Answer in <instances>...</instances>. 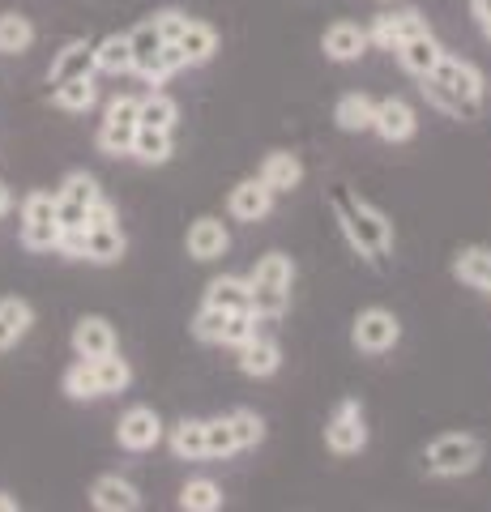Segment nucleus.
<instances>
[{
    "instance_id": "obj_1",
    "label": "nucleus",
    "mask_w": 491,
    "mask_h": 512,
    "mask_svg": "<svg viewBox=\"0 0 491 512\" xmlns=\"http://www.w3.org/2000/svg\"><path fill=\"white\" fill-rule=\"evenodd\" d=\"M334 210H338V222L346 239H351V248L359 256H368V261H380L389 248H393V222L368 205L363 197H355L351 188H334Z\"/></svg>"
},
{
    "instance_id": "obj_2",
    "label": "nucleus",
    "mask_w": 491,
    "mask_h": 512,
    "mask_svg": "<svg viewBox=\"0 0 491 512\" xmlns=\"http://www.w3.org/2000/svg\"><path fill=\"white\" fill-rule=\"evenodd\" d=\"M291 282H295V261L287 252H265L257 269L248 274V295L257 320H278L291 308Z\"/></svg>"
},
{
    "instance_id": "obj_3",
    "label": "nucleus",
    "mask_w": 491,
    "mask_h": 512,
    "mask_svg": "<svg viewBox=\"0 0 491 512\" xmlns=\"http://www.w3.org/2000/svg\"><path fill=\"white\" fill-rule=\"evenodd\" d=\"M483 461V440L479 436H466V431H449V436H440L427 444L423 453V466L427 474L436 478H462V474H474Z\"/></svg>"
},
{
    "instance_id": "obj_4",
    "label": "nucleus",
    "mask_w": 491,
    "mask_h": 512,
    "mask_svg": "<svg viewBox=\"0 0 491 512\" xmlns=\"http://www.w3.org/2000/svg\"><path fill=\"white\" fill-rule=\"evenodd\" d=\"M398 338H402V320L389 308H363L355 316L351 342H355V350H363V355H385V350L398 346Z\"/></svg>"
},
{
    "instance_id": "obj_5",
    "label": "nucleus",
    "mask_w": 491,
    "mask_h": 512,
    "mask_svg": "<svg viewBox=\"0 0 491 512\" xmlns=\"http://www.w3.org/2000/svg\"><path fill=\"white\" fill-rule=\"evenodd\" d=\"M363 444H368L363 406L355 402V397H346V402H338L334 419H329V427H325V448L334 457H355V453H363Z\"/></svg>"
},
{
    "instance_id": "obj_6",
    "label": "nucleus",
    "mask_w": 491,
    "mask_h": 512,
    "mask_svg": "<svg viewBox=\"0 0 491 512\" xmlns=\"http://www.w3.org/2000/svg\"><path fill=\"white\" fill-rule=\"evenodd\" d=\"M56 239H60L56 197H47V192H30L26 197V218H22V244L35 248V252H47V248H56Z\"/></svg>"
},
{
    "instance_id": "obj_7",
    "label": "nucleus",
    "mask_w": 491,
    "mask_h": 512,
    "mask_svg": "<svg viewBox=\"0 0 491 512\" xmlns=\"http://www.w3.org/2000/svg\"><path fill=\"white\" fill-rule=\"evenodd\" d=\"M133 133H137V99L120 94L107 107V120L99 128V150L103 154H129L133 150Z\"/></svg>"
},
{
    "instance_id": "obj_8",
    "label": "nucleus",
    "mask_w": 491,
    "mask_h": 512,
    "mask_svg": "<svg viewBox=\"0 0 491 512\" xmlns=\"http://www.w3.org/2000/svg\"><path fill=\"white\" fill-rule=\"evenodd\" d=\"M432 77H440L457 99L470 103V107H483V94H487V82H483V73H479V64H470V60H457V56H440V64L432 69Z\"/></svg>"
},
{
    "instance_id": "obj_9",
    "label": "nucleus",
    "mask_w": 491,
    "mask_h": 512,
    "mask_svg": "<svg viewBox=\"0 0 491 512\" xmlns=\"http://www.w3.org/2000/svg\"><path fill=\"white\" fill-rule=\"evenodd\" d=\"M423 30H427V18H423L419 9H402V13H380V18L372 22V30H368V43L385 47V52H398V47H402L406 39L423 35Z\"/></svg>"
},
{
    "instance_id": "obj_10",
    "label": "nucleus",
    "mask_w": 491,
    "mask_h": 512,
    "mask_svg": "<svg viewBox=\"0 0 491 512\" xmlns=\"http://www.w3.org/2000/svg\"><path fill=\"white\" fill-rule=\"evenodd\" d=\"M372 133H380L389 146H402V141H410V137L419 133L415 107H410L406 99H380L376 103V116H372Z\"/></svg>"
},
{
    "instance_id": "obj_11",
    "label": "nucleus",
    "mask_w": 491,
    "mask_h": 512,
    "mask_svg": "<svg viewBox=\"0 0 491 512\" xmlns=\"http://www.w3.org/2000/svg\"><path fill=\"white\" fill-rule=\"evenodd\" d=\"M274 197H278V192L269 188L261 175H252V180H240L231 188L227 210H231V218H240V222H261L269 210H274Z\"/></svg>"
},
{
    "instance_id": "obj_12",
    "label": "nucleus",
    "mask_w": 491,
    "mask_h": 512,
    "mask_svg": "<svg viewBox=\"0 0 491 512\" xmlns=\"http://www.w3.org/2000/svg\"><path fill=\"white\" fill-rule=\"evenodd\" d=\"M116 436H120L124 448H133V453H146V448H154L158 440H163V419H158L150 406H133V410L120 419Z\"/></svg>"
},
{
    "instance_id": "obj_13",
    "label": "nucleus",
    "mask_w": 491,
    "mask_h": 512,
    "mask_svg": "<svg viewBox=\"0 0 491 512\" xmlns=\"http://www.w3.org/2000/svg\"><path fill=\"white\" fill-rule=\"evenodd\" d=\"M321 52L329 60H338V64H351V60H359L363 52H368V30L355 26V22H334L321 35Z\"/></svg>"
},
{
    "instance_id": "obj_14",
    "label": "nucleus",
    "mask_w": 491,
    "mask_h": 512,
    "mask_svg": "<svg viewBox=\"0 0 491 512\" xmlns=\"http://www.w3.org/2000/svg\"><path fill=\"white\" fill-rule=\"evenodd\" d=\"M73 350H77V359H103V355H112V350H116L112 325H107L103 316H82V320H77V329H73Z\"/></svg>"
},
{
    "instance_id": "obj_15",
    "label": "nucleus",
    "mask_w": 491,
    "mask_h": 512,
    "mask_svg": "<svg viewBox=\"0 0 491 512\" xmlns=\"http://www.w3.org/2000/svg\"><path fill=\"white\" fill-rule=\"evenodd\" d=\"M231 248V235L218 218H197L193 227H188V256L193 261H218Z\"/></svg>"
},
{
    "instance_id": "obj_16",
    "label": "nucleus",
    "mask_w": 491,
    "mask_h": 512,
    "mask_svg": "<svg viewBox=\"0 0 491 512\" xmlns=\"http://www.w3.org/2000/svg\"><path fill=\"white\" fill-rule=\"evenodd\" d=\"M90 504L99 512H133V508H141V495L133 483H124L120 474H103L99 483L90 487Z\"/></svg>"
},
{
    "instance_id": "obj_17",
    "label": "nucleus",
    "mask_w": 491,
    "mask_h": 512,
    "mask_svg": "<svg viewBox=\"0 0 491 512\" xmlns=\"http://www.w3.org/2000/svg\"><path fill=\"white\" fill-rule=\"evenodd\" d=\"M282 367V350H278V342L274 338H248L244 346H240V372L244 376H252V380H265V376H274Z\"/></svg>"
},
{
    "instance_id": "obj_18",
    "label": "nucleus",
    "mask_w": 491,
    "mask_h": 512,
    "mask_svg": "<svg viewBox=\"0 0 491 512\" xmlns=\"http://www.w3.org/2000/svg\"><path fill=\"white\" fill-rule=\"evenodd\" d=\"M440 56H445V47L436 43V35L432 30H423V35H415V39H406L402 47H398V60H402V69L406 73H415V77H427L440 64Z\"/></svg>"
},
{
    "instance_id": "obj_19",
    "label": "nucleus",
    "mask_w": 491,
    "mask_h": 512,
    "mask_svg": "<svg viewBox=\"0 0 491 512\" xmlns=\"http://www.w3.org/2000/svg\"><path fill=\"white\" fill-rule=\"evenodd\" d=\"M453 278L491 299V248H462L453 256Z\"/></svg>"
},
{
    "instance_id": "obj_20",
    "label": "nucleus",
    "mask_w": 491,
    "mask_h": 512,
    "mask_svg": "<svg viewBox=\"0 0 491 512\" xmlns=\"http://www.w3.org/2000/svg\"><path fill=\"white\" fill-rule=\"evenodd\" d=\"M176 47L184 52L188 64H205V60H214V52H218V30L210 22L188 18L184 30H180V39H176Z\"/></svg>"
},
{
    "instance_id": "obj_21",
    "label": "nucleus",
    "mask_w": 491,
    "mask_h": 512,
    "mask_svg": "<svg viewBox=\"0 0 491 512\" xmlns=\"http://www.w3.org/2000/svg\"><path fill=\"white\" fill-rule=\"evenodd\" d=\"M261 180L274 192H291L304 184V163H299L291 150H274V154H265V163H261Z\"/></svg>"
},
{
    "instance_id": "obj_22",
    "label": "nucleus",
    "mask_w": 491,
    "mask_h": 512,
    "mask_svg": "<svg viewBox=\"0 0 491 512\" xmlns=\"http://www.w3.org/2000/svg\"><path fill=\"white\" fill-rule=\"evenodd\" d=\"M94 73V47L86 43V39H73V43H65L60 47V56L52 60V86L56 82H69V77H90Z\"/></svg>"
},
{
    "instance_id": "obj_23",
    "label": "nucleus",
    "mask_w": 491,
    "mask_h": 512,
    "mask_svg": "<svg viewBox=\"0 0 491 512\" xmlns=\"http://www.w3.org/2000/svg\"><path fill=\"white\" fill-rule=\"evenodd\" d=\"M372 116H376V99H368L363 90L342 94L338 107H334V120H338L342 133H368V128H372Z\"/></svg>"
},
{
    "instance_id": "obj_24",
    "label": "nucleus",
    "mask_w": 491,
    "mask_h": 512,
    "mask_svg": "<svg viewBox=\"0 0 491 512\" xmlns=\"http://www.w3.org/2000/svg\"><path fill=\"white\" fill-rule=\"evenodd\" d=\"M205 303L210 308H223V312H244L252 308V295H248V278H235V274H223L205 286Z\"/></svg>"
},
{
    "instance_id": "obj_25",
    "label": "nucleus",
    "mask_w": 491,
    "mask_h": 512,
    "mask_svg": "<svg viewBox=\"0 0 491 512\" xmlns=\"http://www.w3.org/2000/svg\"><path fill=\"white\" fill-rule=\"evenodd\" d=\"M419 82H423V86H419V90H423V99L432 103V107H440L445 116H453V120H479V116H483V107L462 103V99H457V94H453L445 82H440V77L427 73V77H419Z\"/></svg>"
},
{
    "instance_id": "obj_26",
    "label": "nucleus",
    "mask_w": 491,
    "mask_h": 512,
    "mask_svg": "<svg viewBox=\"0 0 491 512\" xmlns=\"http://www.w3.org/2000/svg\"><path fill=\"white\" fill-rule=\"evenodd\" d=\"M171 453L180 461H201L205 457V419H180L171 427Z\"/></svg>"
},
{
    "instance_id": "obj_27",
    "label": "nucleus",
    "mask_w": 491,
    "mask_h": 512,
    "mask_svg": "<svg viewBox=\"0 0 491 512\" xmlns=\"http://www.w3.org/2000/svg\"><path fill=\"white\" fill-rule=\"evenodd\" d=\"M129 154L141 158V163H150V167L167 163V158H171V133H167V128H141V124H137L133 150H129Z\"/></svg>"
},
{
    "instance_id": "obj_28",
    "label": "nucleus",
    "mask_w": 491,
    "mask_h": 512,
    "mask_svg": "<svg viewBox=\"0 0 491 512\" xmlns=\"http://www.w3.org/2000/svg\"><path fill=\"white\" fill-rule=\"evenodd\" d=\"M124 256V235L120 227H86V261L112 265Z\"/></svg>"
},
{
    "instance_id": "obj_29",
    "label": "nucleus",
    "mask_w": 491,
    "mask_h": 512,
    "mask_svg": "<svg viewBox=\"0 0 491 512\" xmlns=\"http://www.w3.org/2000/svg\"><path fill=\"white\" fill-rule=\"evenodd\" d=\"M94 69L99 73H133V47L129 35H112L94 47Z\"/></svg>"
},
{
    "instance_id": "obj_30",
    "label": "nucleus",
    "mask_w": 491,
    "mask_h": 512,
    "mask_svg": "<svg viewBox=\"0 0 491 512\" xmlns=\"http://www.w3.org/2000/svg\"><path fill=\"white\" fill-rule=\"evenodd\" d=\"M180 120V107L176 99H167V94H150V99H137V124L141 128H176Z\"/></svg>"
},
{
    "instance_id": "obj_31",
    "label": "nucleus",
    "mask_w": 491,
    "mask_h": 512,
    "mask_svg": "<svg viewBox=\"0 0 491 512\" xmlns=\"http://www.w3.org/2000/svg\"><path fill=\"white\" fill-rule=\"evenodd\" d=\"M30 320H35V312H30L26 299H0V346L18 342L30 329Z\"/></svg>"
},
{
    "instance_id": "obj_32",
    "label": "nucleus",
    "mask_w": 491,
    "mask_h": 512,
    "mask_svg": "<svg viewBox=\"0 0 491 512\" xmlns=\"http://www.w3.org/2000/svg\"><path fill=\"white\" fill-rule=\"evenodd\" d=\"M180 508L184 512H218L223 508V487L210 483V478H193L180 491Z\"/></svg>"
},
{
    "instance_id": "obj_33",
    "label": "nucleus",
    "mask_w": 491,
    "mask_h": 512,
    "mask_svg": "<svg viewBox=\"0 0 491 512\" xmlns=\"http://www.w3.org/2000/svg\"><path fill=\"white\" fill-rule=\"evenodd\" d=\"M94 99H99V90H94L90 77H69V82L52 86V103L65 107V111H86Z\"/></svg>"
},
{
    "instance_id": "obj_34",
    "label": "nucleus",
    "mask_w": 491,
    "mask_h": 512,
    "mask_svg": "<svg viewBox=\"0 0 491 512\" xmlns=\"http://www.w3.org/2000/svg\"><path fill=\"white\" fill-rule=\"evenodd\" d=\"M30 43H35V26H30L22 13H0V52L18 56Z\"/></svg>"
},
{
    "instance_id": "obj_35",
    "label": "nucleus",
    "mask_w": 491,
    "mask_h": 512,
    "mask_svg": "<svg viewBox=\"0 0 491 512\" xmlns=\"http://www.w3.org/2000/svg\"><path fill=\"white\" fill-rule=\"evenodd\" d=\"M129 47H133V73L141 77L154 64L158 56V47H163V35H158V26L154 22H141L133 35H129Z\"/></svg>"
},
{
    "instance_id": "obj_36",
    "label": "nucleus",
    "mask_w": 491,
    "mask_h": 512,
    "mask_svg": "<svg viewBox=\"0 0 491 512\" xmlns=\"http://www.w3.org/2000/svg\"><path fill=\"white\" fill-rule=\"evenodd\" d=\"M90 363H94V376H99V389L103 393H124V389H129L133 367L124 363L116 350H112V355H103V359H90Z\"/></svg>"
},
{
    "instance_id": "obj_37",
    "label": "nucleus",
    "mask_w": 491,
    "mask_h": 512,
    "mask_svg": "<svg viewBox=\"0 0 491 512\" xmlns=\"http://www.w3.org/2000/svg\"><path fill=\"white\" fill-rule=\"evenodd\" d=\"M227 423H231V436H235V448H257L265 440V423H261V414H252V410H231L227 414Z\"/></svg>"
},
{
    "instance_id": "obj_38",
    "label": "nucleus",
    "mask_w": 491,
    "mask_h": 512,
    "mask_svg": "<svg viewBox=\"0 0 491 512\" xmlns=\"http://www.w3.org/2000/svg\"><path fill=\"white\" fill-rule=\"evenodd\" d=\"M65 393H69V397H77V402H86V397H103L99 376H94V363H90V359L73 363L69 372H65Z\"/></svg>"
},
{
    "instance_id": "obj_39",
    "label": "nucleus",
    "mask_w": 491,
    "mask_h": 512,
    "mask_svg": "<svg viewBox=\"0 0 491 512\" xmlns=\"http://www.w3.org/2000/svg\"><path fill=\"white\" fill-rule=\"evenodd\" d=\"M248 338H257V312H252V308L231 312L227 325H223V342H218V346H235V350H240Z\"/></svg>"
},
{
    "instance_id": "obj_40",
    "label": "nucleus",
    "mask_w": 491,
    "mask_h": 512,
    "mask_svg": "<svg viewBox=\"0 0 491 512\" xmlns=\"http://www.w3.org/2000/svg\"><path fill=\"white\" fill-rule=\"evenodd\" d=\"M231 453H240V448H235L227 414H223V419H210V423H205V457H231Z\"/></svg>"
},
{
    "instance_id": "obj_41",
    "label": "nucleus",
    "mask_w": 491,
    "mask_h": 512,
    "mask_svg": "<svg viewBox=\"0 0 491 512\" xmlns=\"http://www.w3.org/2000/svg\"><path fill=\"white\" fill-rule=\"evenodd\" d=\"M227 316H231V312L210 308V303H205V308L193 316V338H197V342H223V325H227Z\"/></svg>"
},
{
    "instance_id": "obj_42",
    "label": "nucleus",
    "mask_w": 491,
    "mask_h": 512,
    "mask_svg": "<svg viewBox=\"0 0 491 512\" xmlns=\"http://www.w3.org/2000/svg\"><path fill=\"white\" fill-rule=\"evenodd\" d=\"M56 197L77 201V205H90V201H99L103 192H99V184H94V175H86V171H73V175H65V184H60Z\"/></svg>"
},
{
    "instance_id": "obj_43",
    "label": "nucleus",
    "mask_w": 491,
    "mask_h": 512,
    "mask_svg": "<svg viewBox=\"0 0 491 512\" xmlns=\"http://www.w3.org/2000/svg\"><path fill=\"white\" fill-rule=\"evenodd\" d=\"M56 222H60V231H82L86 227V205L56 197Z\"/></svg>"
},
{
    "instance_id": "obj_44",
    "label": "nucleus",
    "mask_w": 491,
    "mask_h": 512,
    "mask_svg": "<svg viewBox=\"0 0 491 512\" xmlns=\"http://www.w3.org/2000/svg\"><path fill=\"white\" fill-rule=\"evenodd\" d=\"M158 73H163V82H167V77L171 73H180V69H188V60H184V52H180V47L176 43H163V47H158Z\"/></svg>"
},
{
    "instance_id": "obj_45",
    "label": "nucleus",
    "mask_w": 491,
    "mask_h": 512,
    "mask_svg": "<svg viewBox=\"0 0 491 512\" xmlns=\"http://www.w3.org/2000/svg\"><path fill=\"white\" fill-rule=\"evenodd\" d=\"M184 13L180 9H163V13H158V18H154V26H158V35H163V43H176L180 39V30H184Z\"/></svg>"
},
{
    "instance_id": "obj_46",
    "label": "nucleus",
    "mask_w": 491,
    "mask_h": 512,
    "mask_svg": "<svg viewBox=\"0 0 491 512\" xmlns=\"http://www.w3.org/2000/svg\"><path fill=\"white\" fill-rule=\"evenodd\" d=\"M86 227H116V205L112 201H90L86 205Z\"/></svg>"
},
{
    "instance_id": "obj_47",
    "label": "nucleus",
    "mask_w": 491,
    "mask_h": 512,
    "mask_svg": "<svg viewBox=\"0 0 491 512\" xmlns=\"http://www.w3.org/2000/svg\"><path fill=\"white\" fill-rule=\"evenodd\" d=\"M56 248L65 252V256H73V261H82V256H86V227L82 231H60Z\"/></svg>"
},
{
    "instance_id": "obj_48",
    "label": "nucleus",
    "mask_w": 491,
    "mask_h": 512,
    "mask_svg": "<svg viewBox=\"0 0 491 512\" xmlns=\"http://www.w3.org/2000/svg\"><path fill=\"white\" fill-rule=\"evenodd\" d=\"M470 18L479 26H487L491 22V0H470Z\"/></svg>"
},
{
    "instance_id": "obj_49",
    "label": "nucleus",
    "mask_w": 491,
    "mask_h": 512,
    "mask_svg": "<svg viewBox=\"0 0 491 512\" xmlns=\"http://www.w3.org/2000/svg\"><path fill=\"white\" fill-rule=\"evenodd\" d=\"M9 205H13V197H9V188H5V184H0V218H5V214H9Z\"/></svg>"
},
{
    "instance_id": "obj_50",
    "label": "nucleus",
    "mask_w": 491,
    "mask_h": 512,
    "mask_svg": "<svg viewBox=\"0 0 491 512\" xmlns=\"http://www.w3.org/2000/svg\"><path fill=\"white\" fill-rule=\"evenodd\" d=\"M0 512H18V500H13V495H5V491H0Z\"/></svg>"
},
{
    "instance_id": "obj_51",
    "label": "nucleus",
    "mask_w": 491,
    "mask_h": 512,
    "mask_svg": "<svg viewBox=\"0 0 491 512\" xmlns=\"http://www.w3.org/2000/svg\"><path fill=\"white\" fill-rule=\"evenodd\" d=\"M483 35H487V39H491V22H487V26H483Z\"/></svg>"
}]
</instances>
